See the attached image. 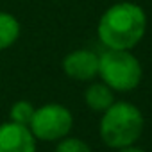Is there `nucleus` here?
<instances>
[{
    "instance_id": "nucleus-3",
    "label": "nucleus",
    "mask_w": 152,
    "mask_h": 152,
    "mask_svg": "<svg viewBox=\"0 0 152 152\" xmlns=\"http://www.w3.org/2000/svg\"><path fill=\"white\" fill-rule=\"evenodd\" d=\"M99 75L113 91H132L143 77L140 61L131 50L107 48L99 56Z\"/></svg>"
},
{
    "instance_id": "nucleus-6",
    "label": "nucleus",
    "mask_w": 152,
    "mask_h": 152,
    "mask_svg": "<svg viewBox=\"0 0 152 152\" xmlns=\"http://www.w3.org/2000/svg\"><path fill=\"white\" fill-rule=\"evenodd\" d=\"M0 152H36V138L27 125L4 122L0 124Z\"/></svg>"
},
{
    "instance_id": "nucleus-5",
    "label": "nucleus",
    "mask_w": 152,
    "mask_h": 152,
    "mask_svg": "<svg viewBox=\"0 0 152 152\" xmlns=\"http://www.w3.org/2000/svg\"><path fill=\"white\" fill-rule=\"evenodd\" d=\"M63 72L75 81H91L99 75V56L86 48L73 50L64 56Z\"/></svg>"
},
{
    "instance_id": "nucleus-11",
    "label": "nucleus",
    "mask_w": 152,
    "mask_h": 152,
    "mask_svg": "<svg viewBox=\"0 0 152 152\" xmlns=\"http://www.w3.org/2000/svg\"><path fill=\"white\" fill-rule=\"evenodd\" d=\"M116 152H145V150H141L134 145H129V147H124V148H116Z\"/></svg>"
},
{
    "instance_id": "nucleus-10",
    "label": "nucleus",
    "mask_w": 152,
    "mask_h": 152,
    "mask_svg": "<svg viewBox=\"0 0 152 152\" xmlns=\"http://www.w3.org/2000/svg\"><path fill=\"white\" fill-rule=\"evenodd\" d=\"M56 152H93V150L90 148V145L84 140L66 136V138L59 140V143L56 147Z\"/></svg>"
},
{
    "instance_id": "nucleus-9",
    "label": "nucleus",
    "mask_w": 152,
    "mask_h": 152,
    "mask_svg": "<svg viewBox=\"0 0 152 152\" xmlns=\"http://www.w3.org/2000/svg\"><path fill=\"white\" fill-rule=\"evenodd\" d=\"M34 111H36V107L29 100H18V102H15L11 106L9 116H11V122H16V124H22V125H27L29 127Z\"/></svg>"
},
{
    "instance_id": "nucleus-7",
    "label": "nucleus",
    "mask_w": 152,
    "mask_h": 152,
    "mask_svg": "<svg viewBox=\"0 0 152 152\" xmlns=\"http://www.w3.org/2000/svg\"><path fill=\"white\" fill-rule=\"evenodd\" d=\"M84 102H86V106L90 109L104 113L115 102V93H113V90L107 84H104V83H93L84 91Z\"/></svg>"
},
{
    "instance_id": "nucleus-4",
    "label": "nucleus",
    "mask_w": 152,
    "mask_h": 152,
    "mask_svg": "<svg viewBox=\"0 0 152 152\" xmlns=\"http://www.w3.org/2000/svg\"><path fill=\"white\" fill-rule=\"evenodd\" d=\"M73 127V116L68 107L57 102H48L36 107L29 124L31 132L41 141H59L70 134Z\"/></svg>"
},
{
    "instance_id": "nucleus-2",
    "label": "nucleus",
    "mask_w": 152,
    "mask_h": 152,
    "mask_svg": "<svg viewBox=\"0 0 152 152\" xmlns=\"http://www.w3.org/2000/svg\"><path fill=\"white\" fill-rule=\"evenodd\" d=\"M145 127L141 111L129 102H113L102 115L99 132L109 148H124L134 145Z\"/></svg>"
},
{
    "instance_id": "nucleus-1",
    "label": "nucleus",
    "mask_w": 152,
    "mask_h": 152,
    "mask_svg": "<svg viewBox=\"0 0 152 152\" xmlns=\"http://www.w3.org/2000/svg\"><path fill=\"white\" fill-rule=\"evenodd\" d=\"M147 15L132 2L113 4L99 20L97 34L100 43L111 50H131L145 36Z\"/></svg>"
},
{
    "instance_id": "nucleus-8",
    "label": "nucleus",
    "mask_w": 152,
    "mask_h": 152,
    "mask_svg": "<svg viewBox=\"0 0 152 152\" xmlns=\"http://www.w3.org/2000/svg\"><path fill=\"white\" fill-rule=\"evenodd\" d=\"M22 34V25L11 13L0 11V50L13 47Z\"/></svg>"
}]
</instances>
